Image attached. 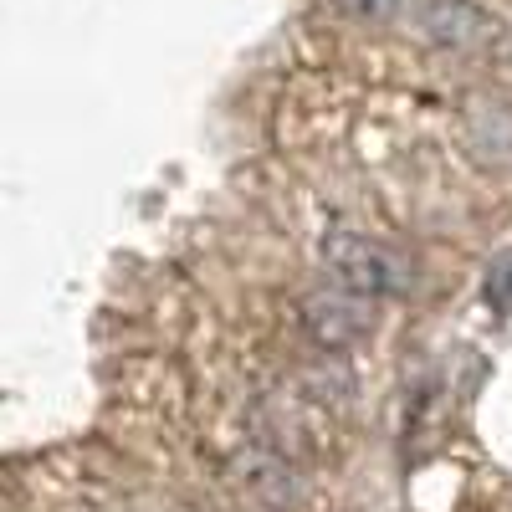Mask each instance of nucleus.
I'll return each instance as SVG.
<instances>
[{
	"mask_svg": "<svg viewBox=\"0 0 512 512\" xmlns=\"http://www.w3.org/2000/svg\"><path fill=\"white\" fill-rule=\"evenodd\" d=\"M323 267H328L333 282L374 297V303L405 297L415 287V272H410L405 256L395 246L374 241V236H359V231H328L323 236Z\"/></svg>",
	"mask_w": 512,
	"mask_h": 512,
	"instance_id": "f257e3e1",
	"label": "nucleus"
},
{
	"mask_svg": "<svg viewBox=\"0 0 512 512\" xmlns=\"http://www.w3.org/2000/svg\"><path fill=\"white\" fill-rule=\"evenodd\" d=\"M415 26L425 41H436L446 52L461 57H507L512 31L497 11H487L482 0H420Z\"/></svg>",
	"mask_w": 512,
	"mask_h": 512,
	"instance_id": "f03ea898",
	"label": "nucleus"
},
{
	"mask_svg": "<svg viewBox=\"0 0 512 512\" xmlns=\"http://www.w3.org/2000/svg\"><path fill=\"white\" fill-rule=\"evenodd\" d=\"M374 308H379L374 297H364V292H354V287L328 277L323 287H313L303 297V328H308V338H313L318 349L344 354V349H354V344H364V338H369Z\"/></svg>",
	"mask_w": 512,
	"mask_h": 512,
	"instance_id": "7ed1b4c3",
	"label": "nucleus"
},
{
	"mask_svg": "<svg viewBox=\"0 0 512 512\" xmlns=\"http://www.w3.org/2000/svg\"><path fill=\"white\" fill-rule=\"evenodd\" d=\"M461 149L482 169H512V103L497 93H472L461 108Z\"/></svg>",
	"mask_w": 512,
	"mask_h": 512,
	"instance_id": "20e7f679",
	"label": "nucleus"
},
{
	"mask_svg": "<svg viewBox=\"0 0 512 512\" xmlns=\"http://www.w3.org/2000/svg\"><path fill=\"white\" fill-rule=\"evenodd\" d=\"M241 477H246V492L262 502V507H272V512H297V507H303V497H308L303 477H297L292 466L282 456H272V451L246 456L241 461Z\"/></svg>",
	"mask_w": 512,
	"mask_h": 512,
	"instance_id": "39448f33",
	"label": "nucleus"
},
{
	"mask_svg": "<svg viewBox=\"0 0 512 512\" xmlns=\"http://www.w3.org/2000/svg\"><path fill=\"white\" fill-rule=\"evenodd\" d=\"M328 6L349 21H395L410 11V0H328Z\"/></svg>",
	"mask_w": 512,
	"mask_h": 512,
	"instance_id": "423d86ee",
	"label": "nucleus"
}]
</instances>
